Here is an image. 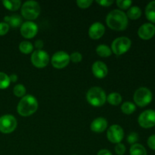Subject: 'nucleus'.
Listing matches in <instances>:
<instances>
[{
  "instance_id": "16",
  "label": "nucleus",
  "mask_w": 155,
  "mask_h": 155,
  "mask_svg": "<svg viewBox=\"0 0 155 155\" xmlns=\"http://www.w3.org/2000/svg\"><path fill=\"white\" fill-rule=\"evenodd\" d=\"M108 123L104 117H97L93 120L90 125V129L95 133H101L105 131L107 128Z\"/></svg>"
},
{
  "instance_id": "8",
  "label": "nucleus",
  "mask_w": 155,
  "mask_h": 155,
  "mask_svg": "<svg viewBox=\"0 0 155 155\" xmlns=\"http://www.w3.org/2000/svg\"><path fill=\"white\" fill-rule=\"evenodd\" d=\"M32 64L36 68H44L49 63V55L44 50H35L30 58Z\"/></svg>"
},
{
  "instance_id": "18",
  "label": "nucleus",
  "mask_w": 155,
  "mask_h": 155,
  "mask_svg": "<svg viewBox=\"0 0 155 155\" xmlns=\"http://www.w3.org/2000/svg\"><path fill=\"white\" fill-rule=\"evenodd\" d=\"M145 16L151 24H155V1L150 2L145 8Z\"/></svg>"
},
{
  "instance_id": "33",
  "label": "nucleus",
  "mask_w": 155,
  "mask_h": 155,
  "mask_svg": "<svg viewBox=\"0 0 155 155\" xmlns=\"http://www.w3.org/2000/svg\"><path fill=\"white\" fill-rule=\"evenodd\" d=\"M10 27L5 22H0V36H5L9 31Z\"/></svg>"
},
{
  "instance_id": "12",
  "label": "nucleus",
  "mask_w": 155,
  "mask_h": 155,
  "mask_svg": "<svg viewBox=\"0 0 155 155\" xmlns=\"http://www.w3.org/2000/svg\"><path fill=\"white\" fill-rule=\"evenodd\" d=\"M39 27L36 23L33 21H26L20 27V32L23 37L25 39H33L38 33Z\"/></svg>"
},
{
  "instance_id": "3",
  "label": "nucleus",
  "mask_w": 155,
  "mask_h": 155,
  "mask_svg": "<svg viewBox=\"0 0 155 155\" xmlns=\"http://www.w3.org/2000/svg\"><path fill=\"white\" fill-rule=\"evenodd\" d=\"M86 100L93 107H101L107 101V95L103 89L98 86H93L88 90Z\"/></svg>"
},
{
  "instance_id": "24",
  "label": "nucleus",
  "mask_w": 155,
  "mask_h": 155,
  "mask_svg": "<svg viewBox=\"0 0 155 155\" xmlns=\"http://www.w3.org/2000/svg\"><path fill=\"white\" fill-rule=\"evenodd\" d=\"M136 110V105L131 101H125L121 105V110L124 114L130 115Z\"/></svg>"
},
{
  "instance_id": "22",
  "label": "nucleus",
  "mask_w": 155,
  "mask_h": 155,
  "mask_svg": "<svg viewBox=\"0 0 155 155\" xmlns=\"http://www.w3.org/2000/svg\"><path fill=\"white\" fill-rule=\"evenodd\" d=\"M130 155H148L146 148L139 143H136L131 145L130 148Z\"/></svg>"
},
{
  "instance_id": "29",
  "label": "nucleus",
  "mask_w": 155,
  "mask_h": 155,
  "mask_svg": "<svg viewBox=\"0 0 155 155\" xmlns=\"http://www.w3.org/2000/svg\"><path fill=\"white\" fill-rule=\"evenodd\" d=\"M76 3L79 8L82 9H86L92 5L93 1L92 0H77Z\"/></svg>"
},
{
  "instance_id": "4",
  "label": "nucleus",
  "mask_w": 155,
  "mask_h": 155,
  "mask_svg": "<svg viewBox=\"0 0 155 155\" xmlns=\"http://www.w3.org/2000/svg\"><path fill=\"white\" fill-rule=\"evenodd\" d=\"M21 13L24 19L32 21L36 19L41 13V7L36 1H27L21 5Z\"/></svg>"
},
{
  "instance_id": "36",
  "label": "nucleus",
  "mask_w": 155,
  "mask_h": 155,
  "mask_svg": "<svg viewBox=\"0 0 155 155\" xmlns=\"http://www.w3.org/2000/svg\"><path fill=\"white\" fill-rule=\"evenodd\" d=\"M35 48H36V50H42V48L44 47V42L43 41L41 40V39H37L35 42Z\"/></svg>"
},
{
  "instance_id": "17",
  "label": "nucleus",
  "mask_w": 155,
  "mask_h": 155,
  "mask_svg": "<svg viewBox=\"0 0 155 155\" xmlns=\"http://www.w3.org/2000/svg\"><path fill=\"white\" fill-rule=\"evenodd\" d=\"M4 22L12 27L13 28H18L21 27L22 25L23 21L22 18L18 15H13L11 16H5L4 18Z\"/></svg>"
},
{
  "instance_id": "23",
  "label": "nucleus",
  "mask_w": 155,
  "mask_h": 155,
  "mask_svg": "<svg viewBox=\"0 0 155 155\" xmlns=\"http://www.w3.org/2000/svg\"><path fill=\"white\" fill-rule=\"evenodd\" d=\"M122 96L118 92H111L107 96V101L110 104L114 106H117L122 103Z\"/></svg>"
},
{
  "instance_id": "20",
  "label": "nucleus",
  "mask_w": 155,
  "mask_h": 155,
  "mask_svg": "<svg viewBox=\"0 0 155 155\" xmlns=\"http://www.w3.org/2000/svg\"><path fill=\"white\" fill-rule=\"evenodd\" d=\"M127 16L128 19L138 20L142 16V10L139 6H131L127 12Z\"/></svg>"
},
{
  "instance_id": "9",
  "label": "nucleus",
  "mask_w": 155,
  "mask_h": 155,
  "mask_svg": "<svg viewBox=\"0 0 155 155\" xmlns=\"http://www.w3.org/2000/svg\"><path fill=\"white\" fill-rule=\"evenodd\" d=\"M138 123L144 129H150L155 127V110L151 109L144 110L139 114Z\"/></svg>"
},
{
  "instance_id": "1",
  "label": "nucleus",
  "mask_w": 155,
  "mask_h": 155,
  "mask_svg": "<svg viewBox=\"0 0 155 155\" xmlns=\"http://www.w3.org/2000/svg\"><path fill=\"white\" fill-rule=\"evenodd\" d=\"M106 24L111 30L123 31L126 30L129 24V19L124 12L120 9H114L106 16Z\"/></svg>"
},
{
  "instance_id": "6",
  "label": "nucleus",
  "mask_w": 155,
  "mask_h": 155,
  "mask_svg": "<svg viewBox=\"0 0 155 155\" xmlns=\"http://www.w3.org/2000/svg\"><path fill=\"white\" fill-rule=\"evenodd\" d=\"M132 41L130 38L127 36H120L112 42L110 49L112 53L116 55H121L124 53L127 52L131 48Z\"/></svg>"
},
{
  "instance_id": "28",
  "label": "nucleus",
  "mask_w": 155,
  "mask_h": 155,
  "mask_svg": "<svg viewBox=\"0 0 155 155\" xmlns=\"http://www.w3.org/2000/svg\"><path fill=\"white\" fill-rule=\"evenodd\" d=\"M117 5L122 10H127L131 7L133 2L131 0H117Z\"/></svg>"
},
{
  "instance_id": "34",
  "label": "nucleus",
  "mask_w": 155,
  "mask_h": 155,
  "mask_svg": "<svg viewBox=\"0 0 155 155\" xmlns=\"http://www.w3.org/2000/svg\"><path fill=\"white\" fill-rule=\"evenodd\" d=\"M147 144L151 150L155 151V134L151 135V136L148 137V140H147Z\"/></svg>"
},
{
  "instance_id": "19",
  "label": "nucleus",
  "mask_w": 155,
  "mask_h": 155,
  "mask_svg": "<svg viewBox=\"0 0 155 155\" xmlns=\"http://www.w3.org/2000/svg\"><path fill=\"white\" fill-rule=\"evenodd\" d=\"M2 5L8 11L15 12L21 7V2L20 0H4Z\"/></svg>"
},
{
  "instance_id": "25",
  "label": "nucleus",
  "mask_w": 155,
  "mask_h": 155,
  "mask_svg": "<svg viewBox=\"0 0 155 155\" xmlns=\"http://www.w3.org/2000/svg\"><path fill=\"white\" fill-rule=\"evenodd\" d=\"M34 45L29 41H23L19 44V50L24 54H29L33 53Z\"/></svg>"
},
{
  "instance_id": "11",
  "label": "nucleus",
  "mask_w": 155,
  "mask_h": 155,
  "mask_svg": "<svg viewBox=\"0 0 155 155\" xmlns=\"http://www.w3.org/2000/svg\"><path fill=\"white\" fill-rule=\"evenodd\" d=\"M107 138L109 142L114 144L121 143L124 138V130L122 127L117 124L110 126L107 131Z\"/></svg>"
},
{
  "instance_id": "14",
  "label": "nucleus",
  "mask_w": 155,
  "mask_h": 155,
  "mask_svg": "<svg viewBox=\"0 0 155 155\" xmlns=\"http://www.w3.org/2000/svg\"><path fill=\"white\" fill-rule=\"evenodd\" d=\"M105 33V27L101 22H95L89 27L88 34L92 39H99Z\"/></svg>"
},
{
  "instance_id": "13",
  "label": "nucleus",
  "mask_w": 155,
  "mask_h": 155,
  "mask_svg": "<svg viewBox=\"0 0 155 155\" xmlns=\"http://www.w3.org/2000/svg\"><path fill=\"white\" fill-rule=\"evenodd\" d=\"M155 35V26L151 23H145L138 30V36L143 40L152 39Z\"/></svg>"
},
{
  "instance_id": "7",
  "label": "nucleus",
  "mask_w": 155,
  "mask_h": 155,
  "mask_svg": "<svg viewBox=\"0 0 155 155\" xmlns=\"http://www.w3.org/2000/svg\"><path fill=\"white\" fill-rule=\"evenodd\" d=\"M18 127L17 119L12 114H5L0 117V132L4 134L12 133Z\"/></svg>"
},
{
  "instance_id": "30",
  "label": "nucleus",
  "mask_w": 155,
  "mask_h": 155,
  "mask_svg": "<svg viewBox=\"0 0 155 155\" xmlns=\"http://www.w3.org/2000/svg\"><path fill=\"white\" fill-rule=\"evenodd\" d=\"M70 58L73 63H80L83 60V55L79 51H74L70 55Z\"/></svg>"
},
{
  "instance_id": "26",
  "label": "nucleus",
  "mask_w": 155,
  "mask_h": 155,
  "mask_svg": "<svg viewBox=\"0 0 155 155\" xmlns=\"http://www.w3.org/2000/svg\"><path fill=\"white\" fill-rule=\"evenodd\" d=\"M10 78L8 74L0 72V89H5L10 86Z\"/></svg>"
},
{
  "instance_id": "37",
  "label": "nucleus",
  "mask_w": 155,
  "mask_h": 155,
  "mask_svg": "<svg viewBox=\"0 0 155 155\" xmlns=\"http://www.w3.org/2000/svg\"><path fill=\"white\" fill-rule=\"evenodd\" d=\"M97 155H113L111 151L107 149H101L98 151Z\"/></svg>"
},
{
  "instance_id": "15",
  "label": "nucleus",
  "mask_w": 155,
  "mask_h": 155,
  "mask_svg": "<svg viewBox=\"0 0 155 155\" xmlns=\"http://www.w3.org/2000/svg\"><path fill=\"white\" fill-rule=\"evenodd\" d=\"M92 71L93 75L98 79H104L108 74V68L104 62L97 61L94 62L92 66Z\"/></svg>"
},
{
  "instance_id": "35",
  "label": "nucleus",
  "mask_w": 155,
  "mask_h": 155,
  "mask_svg": "<svg viewBox=\"0 0 155 155\" xmlns=\"http://www.w3.org/2000/svg\"><path fill=\"white\" fill-rule=\"evenodd\" d=\"M96 2L103 7H109L112 4H114L113 0H97Z\"/></svg>"
},
{
  "instance_id": "27",
  "label": "nucleus",
  "mask_w": 155,
  "mask_h": 155,
  "mask_svg": "<svg viewBox=\"0 0 155 155\" xmlns=\"http://www.w3.org/2000/svg\"><path fill=\"white\" fill-rule=\"evenodd\" d=\"M26 92H27V89L23 84L15 85L13 89L14 95L18 98H23L24 95H26Z\"/></svg>"
},
{
  "instance_id": "5",
  "label": "nucleus",
  "mask_w": 155,
  "mask_h": 155,
  "mask_svg": "<svg viewBox=\"0 0 155 155\" xmlns=\"http://www.w3.org/2000/svg\"><path fill=\"white\" fill-rule=\"evenodd\" d=\"M153 99L151 91L146 87H140L136 89L133 95L135 104L139 107H143L148 105Z\"/></svg>"
},
{
  "instance_id": "38",
  "label": "nucleus",
  "mask_w": 155,
  "mask_h": 155,
  "mask_svg": "<svg viewBox=\"0 0 155 155\" xmlns=\"http://www.w3.org/2000/svg\"><path fill=\"white\" fill-rule=\"evenodd\" d=\"M9 78H10V81L12 82V83H16L18 81V77L17 74H12L9 76Z\"/></svg>"
},
{
  "instance_id": "31",
  "label": "nucleus",
  "mask_w": 155,
  "mask_h": 155,
  "mask_svg": "<svg viewBox=\"0 0 155 155\" xmlns=\"http://www.w3.org/2000/svg\"><path fill=\"white\" fill-rule=\"evenodd\" d=\"M138 140H139V135H138L137 133H135V132H132L127 136V142L131 145L136 144Z\"/></svg>"
},
{
  "instance_id": "32",
  "label": "nucleus",
  "mask_w": 155,
  "mask_h": 155,
  "mask_svg": "<svg viewBox=\"0 0 155 155\" xmlns=\"http://www.w3.org/2000/svg\"><path fill=\"white\" fill-rule=\"evenodd\" d=\"M114 151L117 155H124L127 151V148L123 143H118L115 145Z\"/></svg>"
},
{
  "instance_id": "10",
  "label": "nucleus",
  "mask_w": 155,
  "mask_h": 155,
  "mask_svg": "<svg viewBox=\"0 0 155 155\" xmlns=\"http://www.w3.org/2000/svg\"><path fill=\"white\" fill-rule=\"evenodd\" d=\"M71 61L70 54L66 51H58L54 53L51 58V63L55 69H63L69 64Z\"/></svg>"
},
{
  "instance_id": "21",
  "label": "nucleus",
  "mask_w": 155,
  "mask_h": 155,
  "mask_svg": "<svg viewBox=\"0 0 155 155\" xmlns=\"http://www.w3.org/2000/svg\"><path fill=\"white\" fill-rule=\"evenodd\" d=\"M95 51H96L97 54L101 58H108L112 54V51L110 47L104 44L98 45Z\"/></svg>"
},
{
  "instance_id": "2",
  "label": "nucleus",
  "mask_w": 155,
  "mask_h": 155,
  "mask_svg": "<svg viewBox=\"0 0 155 155\" xmlns=\"http://www.w3.org/2000/svg\"><path fill=\"white\" fill-rule=\"evenodd\" d=\"M39 104L35 96L32 95H26L21 98L18 106L17 110L21 117H30L33 115L37 110Z\"/></svg>"
},
{
  "instance_id": "39",
  "label": "nucleus",
  "mask_w": 155,
  "mask_h": 155,
  "mask_svg": "<svg viewBox=\"0 0 155 155\" xmlns=\"http://www.w3.org/2000/svg\"><path fill=\"white\" fill-rule=\"evenodd\" d=\"M74 155H76V154H74Z\"/></svg>"
}]
</instances>
